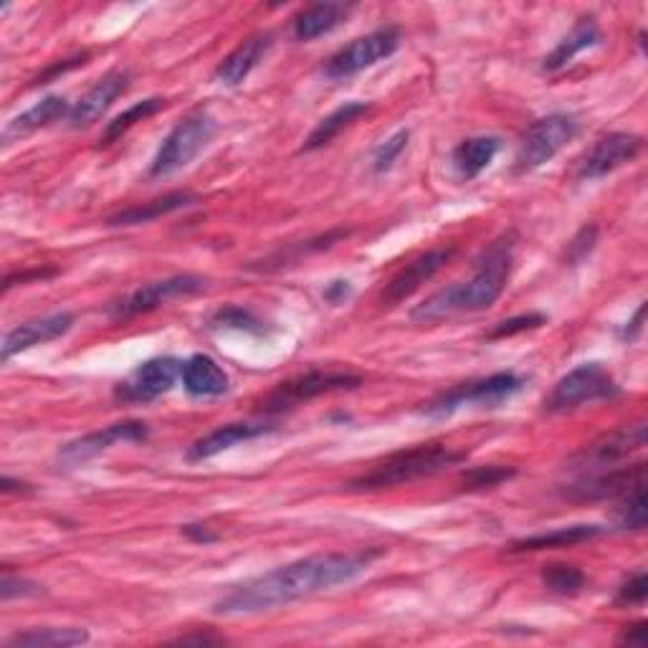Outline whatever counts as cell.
Masks as SVG:
<instances>
[{"label": "cell", "mask_w": 648, "mask_h": 648, "mask_svg": "<svg viewBox=\"0 0 648 648\" xmlns=\"http://www.w3.org/2000/svg\"><path fill=\"white\" fill-rule=\"evenodd\" d=\"M380 558V550L355 552H327L312 558L281 565V568L257 575V578L239 582L213 604L218 616H253L273 610L315 596V592L347 586L372 562Z\"/></svg>", "instance_id": "obj_1"}, {"label": "cell", "mask_w": 648, "mask_h": 648, "mask_svg": "<svg viewBox=\"0 0 648 648\" xmlns=\"http://www.w3.org/2000/svg\"><path fill=\"white\" fill-rule=\"evenodd\" d=\"M515 261V233H505L501 239L489 246L477 261V271L467 281L451 285L441 291H436L433 297H428L423 305H418L410 319L421 325L441 322L453 315H469L481 312L497 302L505 291L509 273H512Z\"/></svg>", "instance_id": "obj_2"}, {"label": "cell", "mask_w": 648, "mask_h": 648, "mask_svg": "<svg viewBox=\"0 0 648 648\" xmlns=\"http://www.w3.org/2000/svg\"><path fill=\"white\" fill-rule=\"evenodd\" d=\"M467 459V453L453 451L449 446L431 443V446H418V449L400 451L388 456L386 461H380L368 473L352 479L347 487L352 491H378V489H392L400 483H410L423 477H433V473L443 471Z\"/></svg>", "instance_id": "obj_3"}, {"label": "cell", "mask_w": 648, "mask_h": 648, "mask_svg": "<svg viewBox=\"0 0 648 648\" xmlns=\"http://www.w3.org/2000/svg\"><path fill=\"white\" fill-rule=\"evenodd\" d=\"M216 134V120L208 109H196L188 117L172 127L170 134L162 140L158 154H154L150 176L152 178H168L176 176L178 170L188 168L200 152L208 148V142Z\"/></svg>", "instance_id": "obj_4"}, {"label": "cell", "mask_w": 648, "mask_h": 648, "mask_svg": "<svg viewBox=\"0 0 648 648\" xmlns=\"http://www.w3.org/2000/svg\"><path fill=\"white\" fill-rule=\"evenodd\" d=\"M522 388H525V380L515 376V372H495V376H489V378L461 382V386H456L449 392H443V396H438L423 408V416L446 418L463 406L497 408L499 403H505V400L517 396Z\"/></svg>", "instance_id": "obj_5"}, {"label": "cell", "mask_w": 648, "mask_h": 648, "mask_svg": "<svg viewBox=\"0 0 648 648\" xmlns=\"http://www.w3.org/2000/svg\"><path fill=\"white\" fill-rule=\"evenodd\" d=\"M578 134V120L572 114L555 112L542 120L529 124V130L522 134L519 142L515 168L517 172H532L550 162L572 137Z\"/></svg>", "instance_id": "obj_6"}, {"label": "cell", "mask_w": 648, "mask_h": 648, "mask_svg": "<svg viewBox=\"0 0 648 648\" xmlns=\"http://www.w3.org/2000/svg\"><path fill=\"white\" fill-rule=\"evenodd\" d=\"M400 46V31L398 29H378L362 39H355L352 43L342 46L340 51L332 53L325 63V77L327 79H350L360 71L376 67L378 61L392 57Z\"/></svg>", "instance_id": "obj_7"}, {"label": "cell", "mask_w": 648, "mask_h": 648, "mask_svg": "<svg viewBox=\"0 0 648 648\" xmlns=\"http://www.w3.org/2000/svg\"><path fill=\"white\" fill-rule=\"evenodd\" d=\"M618 396V386L610 372L600 362H586L570 370L568 376L558 380L550 398L545 400L547 410H570L592 400H604Z\"/></svg>", "instance_id": "obj_8"}, {"label": "cell", "mask_w": 648, "mask_h": 648, "mask_svg": "<svg viewBox=\"0 0 648 648\" xmlns=\"http://www.w3.org/2000/svg\"><path fill=\"white\" fill-rule=\"evenodd\" d=\"M644 446H646V421L626 423L616 428V431L596 438V441L586 446L578 456H572L570 467L582 473L614 469L620 461H626L634 451H641Z\"/></svg>", "instance_id": "obj_9"}, {"label": "cell", "mask_w": 648, "mask_h": 648, "mask_svg": "<svg viewBox=\"0 0 648 648\" xmlns=\"http://www.w3.org/2000/svg\"><path fill=\"white\" fill-rule=\"evenodd\" d=\"M360 386L362 378L350 376V372H307V376L281 382L277 390L269 392L267 400L261 403V410L263 413H285V410L302 406L307 400L325 396V392L355 390Z\"/></svg>", "instance_id": "obj_10"}, {"label": "cell", "mask_w": 648, "mask_h": 648, "mask_svg": "<svg viewBox=\"0 0 648 648\" xmlns=\"http://www.w3.org/2000/svg\"><path fill=\"white\" fill-rule=\"evenodd\" d=\"M206 287H208V281L203 277H196V273H178V277H170V279L150 281V285L134 289L132 295L120 299V302L112 307V317L127 319V317L152 312V309L170 302V299L198 295V291H203Z\"/></svg>", "instance_id": "obj_11"}, {"label": "cell", "mask_w": 648, "mask_h": 648, "mask_svg": "<svg viewBox=\"0 0 648 648\" xmlns=\"http://www.w3.org/2000/svg\"><path fill=\"white\" fill-rule=\"evenodd\" d=\"M644 150V140L628 132H610L592 144V148L578 160L575 176L580 180H596L608 172L618 170L626 162H631Z\"/></svg>", "instance_id": "obj_12"}, {"label": "cell", "mask_w": 648, "mask_h": 648, "mask_svg": "<svg viewBox=\"0 0 648 648\" xmlns=\"http://www.w3.org/2000/svg\"><path fill=\"white\" fill-rule=\"evenodd\" d=\"M182 376V362L176 358H152L132 370V376L117 386V398L124 403H150V400L166 396Z\"/></svg>", "instance_id": "obj_13"}, {"label": "cell", "mask_w": 648, "mask_h": 648, "mask_svg": "<svg viewBox=\"0 0 648 648\" xmlns=\"http://www.w3.org/2000/svg\"><path fill=\"white\" fill-rule=\"evenodd\" d=\"M646 477V463H634V467H614L606 471H592L580 477L575 483H565L560 495L568 501H598L608 497L626 495L636 481Z\"/></svg>", "instance_id": "obj_14"}, {"label": "cell", "mask_w": 648, "mask_h": 648, "mask_svg": "<svg viewBox=\"0 0 648 648\" xmlns=\"http://www.w3.org/2000/svg\"><path fill=\"white\" fill-rule=\"evenodd\" d=\"M144 438H148V426L142 421H124L77 438V441L63 446L59 456L63 463H84L102 451L112 449L114 443H140Z\"/></svg>", "instance_id": "obj_15"}, {"label": "cell", "mask_w": 648, "mask_h": 648, "mask_svg": "<svg viewBox=\"0 0 648 648\" xmlns=\"http://www.w3.org/2000/svg\"><path fill=\"white\" fill-rule=\"evenodd\" d=\"M451 257H453V249H433V251H426L423 257L410 261L408 267L400 269L396 277L390 279V285L382 289V297H380L382 307H392V305L403 302L406 297L421 289L426 281H431L436 273L449 263Z\"/></svg>", "instance_id": "obj_16"}, {"label": "cell", "mask_w": 648, "mask_h": 648, "mask_svg": "<svg viewBox=\"0 0 648 648\" xmlns=\"http://www.w3.org/2000/svg\"><path fill=\"white\" fill-rule=\"evenodd\" d=\"M127 87H130V71H124V69L109 71V74L99 79L97 84L91 87L74 107H71L69 124L74 127V130H87V127L94 124L99 117L112 107L114 99L120 97Z\"/></svg>", "instance_id": "obj_17"}, {"label": "cell", "mask_w": 648, "mask_h": 648, "mask_svg": "<svg viewBox=\"0 0 648 648\" xmlns=\"http://www.w3.org/2000/svg\"><path fill=\"white\" fill-rule=\"evenodd\" d=\"M71 325H74V315L69 312H59L43 319H33V322L18 325L6 335L3 347H0V360L8 362L13 355L31 350L36 345L59 340L61 335H67L71 330Z\"/></svg>", "instance_id": "obj_18"}, {"label": "cell", "mask_w": 648, "mask_h": 648, "mask_svg": "<svg viewBox=\"0 0 648 648\" xmlns=\"http://www.w3.org/2000/svg\"><path fill=\"white\" fill-rule=\"evenodd\" d=\"M269 46H271L269 33L251 36V39H246L239 49L228 53V57L218 63L213 79L223 87H239L241 81H246V77L259 67L261 59L267 57Z\"/></svg>", "instance_id": "obj_19"}, {"label": "cell", "mask_w": 648, "mask_h": 648, "mask_svg": "<svg viewBox=\"0 0 648 648\" xmlns=\"http://www.w3.org/2000/svg\"><path fill=\"white\" fill-rule=\"evenodd\" d=\"M69 114H71V107L67 99L57 94L46 97L39 104H33L31 109H26L23 114H18L16 120L8 122V127L3 130V144H11L16 140H21V137L39 132L43 130V127L63 120V117L69 120Z\"/></svg>", "instance_id": "obj_20"}, {"label": "cell", "mask_w": 648, "mask_h": 648, "mask_svg": "<svg viewBox=\"0 0 648 648\" xmlns=\"http://www.w3.org/2000/svg\"><path fill=\"white\" fill-rule=\"evenodd\" d=\"M271 426H263V423H228L216 428L203 438H198V441L188 449V461H206V459H213L221 451H228L231 446L241 443V441H251V438L269 433Z\"/></svg>", "instance_id": "obj_21"}, {"label": "cell", "mask_w": 648, "mask_h": 648, "mask_svg": "<svg viewBox=\"0 0 648 648\" xmlns=\"http://www.w3.org/2000/svg\"><path fill=\"white\" fill-rule=\"evenodd\" d=\"M600 41H604V33H600V26L596 23V18L592 16L580 18V21L572 26V31L565 36V39L555 46V51L550 53V57L545 59L542 69L545 71H560V69L568 67V63L578 57V53L592 49V46H598Z\"/></svg>", "instance_id": "obj_22"}, {"label": "cell", "mask_w": 648, "mask_h": 648, "mask_svg": "<svg viewBox=\"0 0 648 648\" xmlns=\"http://www.w3.org/2000/svg\"><path fill=\"white\" fill-rule=\"evenodd\" d=\"M182 386L190 396H223L228 390L226 370L208 355H193L188 362H182Z\"/></svg>", "instance_id": "obj_23"}, {"label": "cell", "mask_w": 648, "mask_h": 648, "mask_svg": "<svg viewBox=\"0 0 648 648\" xmlns=\"http://www.w3.org/2000/svg\"><path fill=\"white\" fill-rule=\"evenodd\" d=\"M501 150V140L491 134L469 137L459 148L453 150V168L459 172L461 180H473L479 172L487 170L495 162L497 152Z\"/></svg>", "instance_id": "obj_24"}, {"label": "cell", "mask_w": 648, "mask_h": 648, "mask_svg": "<svg viewBox=\"0 0 648 648\" xmlns=\"http://www.w3.org/2000/svg\"><path fill=\"white\" fill-rule=\"evenodd\" d=\"M352 6L345 3H315L305 8L302 13L295 18V39L297 41H315L319 36L330 33L337 29L347 16H350Z\"/></svg>", "instance_id": "obj_25"}, {"label": "cell", "mask_w": 648, "mask_h": 648, "mask_svg": "<svg viewBox=\"0 0 648 648\" xmlns=\"http://www.w3.org/2000/svg\"><path fill=\"white\" fill-rule=\"evenodd\" d=\"M193 203H196V196L193 193H186V190H178V193H168V196H162V198H154V200H150V203L127 208V211L109 218V226H142V223L158 221V218L168 216V213L182 211V208H188V206H193Z\"/></svg>", "instance_id": "obj_26"}, {"label": "cell", "mask_w": 648, "mask_h": 648, "mask_svg": "<svg viewBox=\"0 0 648 648\" xmlns=\"http://www.w3.org/2000/svg\"><path fill=\"white\" fill-rule=\"evenodd\" d=\"M600 535V527L596 525H575V527H560L552 532L532 535L525 540H517L509 545V552H527V550H552V547H570L578 542L592 540Z\"/></svg>", "instance_id": "obj_27"}, {"label": "cell", "mask_w": 648, "mask_h": 648, "mask_svg": "<svg viewBox=\"0 0 648 648\" xmlns=\"http://www.w3.org/2000/svg\"><path fill=\"white\" fill-rule=\"evenodd\" d=\"M87 641L84 628H31L8 638L6 648H69Z\"/></svg>", "instance_id": "obj_28"}, {"label": "cell", "mask_w": 648, "mask_h": 648, "mask_svg": "<svg viewBox=\"0 0 648 648\" xmlns=\"http://www.w3.org/2000/svg\"><path fill=\"white\" fill-rule=\"evenodd\" d=\"M368 104H362V102H347L342 107H337L332 114H327L322 122H319L312 134L307 137V142H305V152H312V150H319V148H325V144H330L337 134H340L345 127H350L355 120H360V117L368 112Z\"/></svg>", "instance_id": "obj_29"}, {"label": "cell", "mask_w": 648, "mask_h": 648, "mask_svg": "<svg viewBox=\"0 0 648 648\" xmlns=\"http://www.w3.org/2000/svg\"><path fill=\"white\" fill-rule=\"evenodd\" d=\"M648 519V507H646V479L636 481L631 489L624 495V501L616 509V525L620 529H631V532H638V529L646 527Z\"/></svg>", "instance_id": "obj_30"}, {"label": "cell", "mask_w": 648, "mask_h": 648, "mask_svg": "<svg viewBox=\"0 0 648 648\" xmlns=\"http://www.w3.org/2000/svg\"><path fill=\"white\" fill-rule=\"evenodd\" d=\"M166 107V99L160 97H152V99H144V102H137L134 107L127 109L120 117H114L112 122L107 124V130L102 134V144H112L114 140H120L124 132H130L137 122L148 120L154 112H160V109Z\"/></svg>", "instance_id": "obj_31"}, {"label": "cell", "mask_w": 648, "mask_h": 648, "mask_svg": "<svg viewBox=\"0 0 648 648\" xmlns=\"http://www.w3.org/2000/svg\"><path fill=\"white\" fill-rule=\"evenodd\" d=\"M542 582L547 590L558 592V596H575V592L586 588V572L575 568V565L555 562L542 570Z\"/></svg>", "instance_id": "obj_32"}, {"label": "cell", "mask_w": 648, "mask_h": 648, "mask_svg": "<svg viewBox=\"0 0 648 648\" xmlns=\"http://www.w3.org/2000/svg\"><path fill=\"white\" fill-rule=\"evenodd\" d=\"M515 477V469H507V467H479V469H471L467 477H463V489L467 491H479V489H489V487H497V483L507 481Z\"/></svg>", "instance_id": "obj_33"}, {"label": "cell", "mask_w": 648, "mask_h": 648, "mask_svg": "<svg viewBox=\"0 0 648 648\" xmlns=\"http://www.w3.org/2000/svg\"><path fill=\"white\" fill-rule=\"evenodd\" d=\"M216 327H228V330H246V332H261V322L253 317L249 309L241 307H226L213 317Z\"/></svg>", "instance_id": "obj_34"}, {"label": "cell", "mask_w": 648, "mask_h": 648, "mask_svg": "<svg viewBox=\"0 0 648 648\" xmlns=\"http://www.w3.org/2000/svg\"><path fill=\"white\" fill-rule=\"evenodd\" d=\"M547 322V317L540 312H532V315H519L512 319H505V322H499L495 330L489 332V340H501V337H515L519 332H529V330H537V327H542Z\"/></svg>", "instance_id": "obj_35"}, {"label": "cell", "mask_w": 648, "mask_h": 648, "mask_svg": "<svg viewBox=\"0 0 648 648\" xmlns=\"http://www.w3.org/2000/svg\"><path fill=\"white\" fill-rule=\"evenodd\" d=\"M408 140H410V132L408 130H398L396 134L390 137L388 142H382L378 152H376V160H372V170L376 172H386L392 168V162L400 158V152L408 148Z\"/></svg>", "instance_id": "obj_36"}, {"label": "cell", "mask_w": 648, "mask_h": 648, "mask_svg": "<svg viewBox=\"0 0 648 648\" xmlns=\"http://www.w3.org/2000/svg\"><path fill=\"white\" fill-rule=\"evenodd\" d=\"M41 596V586L26 580V578H13L11 570L3 568V580H0V598L13 600V598H31Z\"/></svg>", "instance_id": "obj_37"}, {"label": "cell", "mask_w": 648, "mask_h": 648, "mask_svg": "<svg viewBox=\"0 0 648 648\" xmlns=\"http://www.w3.org/2000/svg\"><path fill=\"white\" fill-rule=\"evenodd\" d=\"M648 596V578L646 572H636L634 578L624 582V588L618 590V606H641Z\"/></svg>", "instance_id": "obj_38"}, {"label": "cell", "mask_w": 648, "mask_h": 648, "mask_svg": "<svg viewBox=\"0 0 648 648\" xmlns=\"http://www.w3.org/2000/svg\"><path fill=\"white\" fill-rule=\"evenodd\" d=\"M596 226H586L582 228V231L578 233V239H575L572 243H570V261H580L582 257H586V253L592 249V243H596Z\"/></svg>", "instance_id": "obj_39"}, {"label": "cell", "mask_w": 648, "mask_h": 648, "mask_svg": "<svg viewBox=\"0 0 648 648\" xmlns=\"http://www.w3.org/2000/svg\"><path fill=\"white\" fill-rule=\"evenodd\" d=\"M620 641L628 644V646H646L648 644V624L641 620V624H636L628 628V631L620 636Z\"/></svg>", "instance_id": "obj_40"}, {"label": "cell", "mask_w": 648, "mask_h": 648, "mask_svg": "<svg viewBox=\"0 0 648 648\" xmlns=\"http://www.w3.org/2000/svg\"><path fill=\"white\" fill-rule=\"evenodd\" d=\"M87 61V53H81V57H74V59H69L67 63H57V67L53 69H49L46 71L43 77H39L36 79V84H49V79H53V77H59V74H63V71H69V69H74V67H79V63H84Z\"/></svg>", "instance_id": "obj_41"}, {"label": "cell", "mask_w": 648, "mask_h": 648, "mask_svg": "<svg viewBox=\"0 0 648 648\" xmlns=\"http://www.w3.org/2000/svg\"><path fill=\"white\" fill-rule=\"evenodd\" d=\"M350 295V285H347V281H332L330 287H327V291H325V299L327 302H342V299Z\"/></svg>", "instance_id": "obj_42"}, {"label": "cell", "mask_w": 648, "mask_h": 648, "mask_svg": "<svg viewBox=\"0 0 648 648\" xmlns=\"http://www.w3.org/2000/svg\"><path fill=\"white\" fill-rule=\"evenodd\" d=\"M188 537H193V540L198 542H213L216 540V535H208V529L203 525H188L186 529H182Z\"/></svg>", "instance_id": "obj_43"}, {"label": "cell", "mask_w": 648, "mask_h": 648, "mask_svg": "<svg viewBox=\"0 0 648 648\" xmlns=\"http://www.w3.org/2000/svg\"><path fill=\"white\" fill-rule=\"evenodd\" d=\"M223 638H218V636H180L178 638V644H221Z\"/></svg>", "instance_id": "obj_44"}]
</instances>
